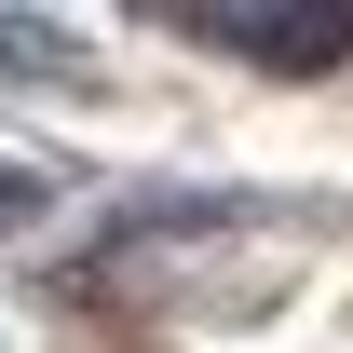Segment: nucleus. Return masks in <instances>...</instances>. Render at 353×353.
<instances>
[{"instance_id": "obj_1", "label": "nucleus", "mask_w": 353, "mask_h": 353, "mask_svg": "<svg viewBox=\"0 0 353 353\" xmlns=\"http://www.w3.org/2000/svg\"><path fill=\"white\" fill-rule=\"evenodd\" d=\"M176 28L245 54V68H340L353 54V0H176Z\"/></svg>"}, {"instance_id": "obj_2", "label": "nucleus", "mask_w": 353, "mask_h": 353, "mask_svg": "<svg viewBox=\"0 0 353 353\" xmlns=\"http://www.w3.org/2000/svg\"><path fill=\"white\" fill-rule=\"evenodd\" d=\"M0 68H82L68 28H28V14H0Z\"/></svg>"}, {"instance_id": "obj_3", "label": "nucleus", "mask_w": 353, "mask_h": 353, "mask_svg": "<svg viewBox=\"0 0 353 353\" xmlns=\"http://www.w3.org/2000/svg\"><path fill=\"white\" fill-rule=\"evenodd\" d=\"M14 218H41V176H28V163H0V231H14Z\"/></svg>"}]
</instances>
